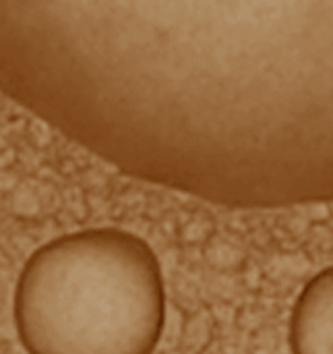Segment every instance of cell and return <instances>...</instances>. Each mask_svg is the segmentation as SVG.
I'll list each match as a JSON object with an SVG mask.
<instances>
[{"instance_id": "obj_1", "label": "cell", "mask_w": 333, "mask_h": 354, "mask_svg": "<svg viewBox=\"0 0 333 354\" xmlns=\"http://www.w3.org/2000/svg\"><path fill=\"white\" fill-rule=\"evenodd\" d=\"M0 58L15 97L145 183L333 203V0H2Z\"/></svg>"}, {"instance_id": "obj_2", "label": "cell", "mask_w": 333, "mask_h": 354, "mask_svg": "<svg viewBox=\"0 0 333 354\" xmlns=\"http://www.w3.org/2000/svg\"><path fill=\"white\" fill-rule=\"evenodd\" d=\"M12 322L27 354H153L166 326L160 259L116 226L52 239L23 263Z\"/></svg>"}, {"instance_id": "obj_3", "label": "cell", "mask_w": 333, "mask_h": 354, "mask_svg": "<svg viewBox=\"0 0 333 354\" xmlns=\"http://www.w3.org/2000/svg\"><path fill=\"white\" fill-rule=\"evenodd\" d=\"M288 340L292 354H333V266L317 272L298 292Z\"/></svg>"}]
</instances>
